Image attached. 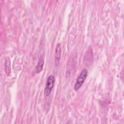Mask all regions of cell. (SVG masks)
<instances>
[{
	"label": "cell",
	"instance_id": "6da1fadb",
	"mask_svg": "<svg viewBox=\"0 0 124 124\" xmlns=\"http://www.w3.org/2000/svg\"><path fill=\"white\" fill-rule=\"evenodd\" d=\"M88 72L86 69H83L81 71L78 77L76 82L75 84L74 89L76 91L78 90L82 86L88 76Z\"/></svg>",
	"mask_w": 124,
	"mask_h": 124
},
{
	"label": "cell",
	"instance_id": "7a4b0ae2",
	"mask_svg": "<svg viewBox=\"0 0 124 124\" xmlns=\"http://www.w3.org/2000/svg\"><path fill=\"white\" fill-rule=\"evenodd\" d=\"M55 83V77L53 75L48 76L47 79L46 86L44 90V95L45 96H48L54 87Z\"/></svg>",
	"mask_w": 124,
	"mask_h": 124
},
{
	"label": "cell",
	"instance_id": "3957f363",
	"mask_svg": "<svg viewBox=\"0 0 124 124\" xmlns=\"http://www.w3.org/2000/svg\"><path fill=\"white\" fill-rule=\"evenodd\" d=\"M62 54V46L60 43L57 45L55 52V64L58 66L59 64Z\"/></svg>",
	"mask_w": 124,
	"mask_h": 124
},
{
	"label": "cell",
	"instance_id": "277c9868",
	"mask_svg": "<svg viewBox=\"0 0 124 124\" xmlns=\"http://www.w3.org/2000/svg\"><path fill=\"white\" fill-rule=\"evenodd\" d=\"M4 71L6 75L8 76L11 72V61L9 57H7L5 59L4 64Z\"/></svg>",
	"mask_w": 124,
	"mask_h": 124
},
{
	"label": "cell",
	"instance_id": "5b68a950",
	"mask_svg": "<svg viewBox=\"0 0 124 124\" xmlns=\"http://www.w3.org/2000/svg\"><path fill=\"white\" fill-rule=\"evenodd\" d=\"M44 64V61L43 59H41L38 61V63L35 67V73H36L38 74L42 71V70H43V68Z\"/></svg>",
	"mask_w": 124,
	"mask_h": 124
}]
</instances>
